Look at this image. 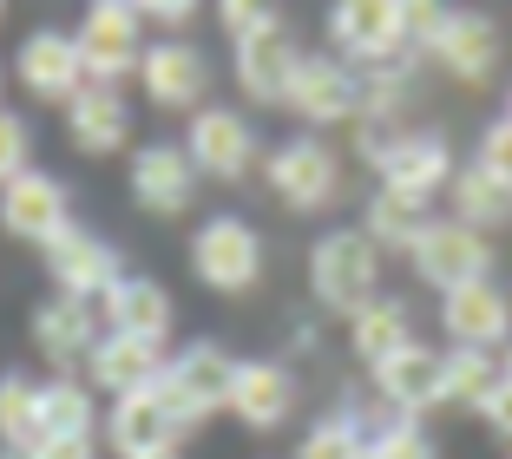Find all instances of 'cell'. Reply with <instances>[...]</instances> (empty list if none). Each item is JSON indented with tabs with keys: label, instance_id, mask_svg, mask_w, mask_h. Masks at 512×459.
<instances>
[{
	"label": "cell",
	"instance_id": "obj_16",
	"mask_svg": "<svg viewBox=\"0 0 512 459\" xmlns=\"http://www.w3.org/2000/svg\"><path fill=\"white\" fill-rule=\"evenodd\" d=\"M132 197L151 217H184L197 197V164L184 145H138L132 158Z\"/></svg>",
	"mask_w": 512,
	"mask_h": 459
},
{
	"label": "cell",
	"instance_id": "obj_8",
	"mask_svg": "<svg viewBox=\"0 0 512 459\" xmlns=\"http://www.w3.org/2000/svg\"><path fill=\"white\" fill-rule=\"evenodd\" d=\"M46 276H53V289L73 302H99L112 289V282L125 276L119 250H112L106 237H92L86 223H66L60 237L46 243Z\"/></svg>",
	"mask_w": 512,
	"mask_h": 459
},
{
	"label": "cell",
	"instance_id": "obj_45",
	"mask_svg": "<svg viewBox=\"0 0 512 459\" xmlns=\"http://www.w3.org/2000/svg\"><path fill=\"white\" fill-rule=\"evenodd\" d=\"M0 79H7V66H0Z\"/></svg>",
	"mask_w": 512,
	"mask_h": 459
},
{
	"label": "cell",
	"instance_id": "obj_43",
	"mask_svg": "<svg viewBox=\"0 0 512 459\" xmlns=\"http://www.w3.org/2000/svg\"><path fill=\"white\" fill-rule=\"evenodd\" d=\"M151 459H178V453H151Z\"/></svg>",
	"mask_w": 512,
	"mask_h": 459
},
{
	"label": "cell",
	"instance_id": "obj_2",
	"mask_svg": "<svg viewBox=\"0 0 512 459\" xmlns=\"http://www.w3.org/2000/svg\"><path fill=\"white\" fill-rule=\"evenodd\" d=\"M329 46L342 53L348 66H407V7L401 0H342L329 7Z\"/></svg>",
	"mask_w": 512,
	"mask_h": 459
},
{
	"label": "cell",
	"instance_id": "obj_23",
	"mask_svg": "<svg viewBox=\"0 0 512 459\" xmlns=\"http://www.w3.org/2000/svg\"><path fill=\"white\" fill-rule=\"evenodd\" d=\"M158 374H165V348H158V341H138V335H99V348H92V361H86V381L106 387L112 400L151 387Z\"/></svg>",
	"mask_w": 512,
	"mask_h": 459
},
{
	"label": "cell",
	"instance_id": "obj_14",
	"mask_svg": "<svg viewBox=\"0 0 512 459\" xmlns=\"http://www.w3.org/2000/svg\"><path fill=\"white\" fill-rule=\"evenodd\" d=\"M14 73H20V86H27L33 99H60V105H73L79 92L92 86L86 60H79V40H73V33H60V27L27 33L20 53H14Z\"/></svg>",
	"mask_w": 512,
	"mask_h": 459
},
{
	"label": "cell",
	"instance_id": "obj_27",
	"mask_svg": "<svg viewBox=\"0 0 512 459\" xmlns=\"http://www.w3.org/2000/svg\"><path fill=\"white\" fill-rule=\"evenodd\" d=\"M427 223H434V217H427L421 197L388 191V184H381V191L368 197V223H362V230H368L375 250H407V256H414V243L427 237Z\"/></svg>",
	"mask_w": 512,
	"mask_h": 459
},
{
	"label": "cell",
	"instance_id": "obj_39",
	"mask_svg": "<svg viewBox=\"0 0 512 459\" xmlns=\"http://www.w3.org/2000/svg\"><path fill=\"white\" fill-rule=\"evenodd\" d=\"M27 459H99V440H92V433H53V440H40Z\"/></svg>",
	"mask_w": 512,
	"mask_h": 459
},
{
	"label": "cell",
	"instance_id": "obj_10",
	"mask_svg": "<svg viewBox=\"0 0 512 459\" xmlns=\"http://www.w3.org/2000/svg\"><path fill=\"white\" fill-rule=\"evenodd\" d=\"M184 433H191V427L171 414V400L158 394V381L138 387V394H125V400H112V414H106V440H112V453H119V459L178 453Z\"/></svg>",
	"mask_w": 512,
	"mask_h": 459
},
{
	"label": "cell",
	"instance_id": "obj_37",
	"mask_svg": "<svg viewBox=\"0 0 512 459\" xmlns=\"http://www.w3.org/2000/svg\"><path fill=\"white\" fill-rule=\"evenodd\" d=\"M401 7H407V46H421V53H427V46L440 40V27H447L453 7H434V0H401Z\"/></svg>",
	"mask_w": 512,
	"mask_h": 459
},
{
	"label": "cell",
	"instance_id": "obj_29",
	"mask_svg": "<svg viewBox=\"0 0 512 459\" xmlns=\"http://www.w3.org/2000/svg\"><path fill=\"white\" fill-rule=\"evenodd\" d=\"M0 440H7V453H20V459L46 440L40 433V387H33L27 374H0Z\"/></svg>",
	"mask_w": 512,
	"mask_h": 459
},
{
	"label": "cell",
	"instance_id": "obj_35",
	"mask_svg": "<svg viewBox=\"0 0 512 459\" xmlns=\"http://www.w3.org/2000/svg\"><path fill=\"white\" fill-rule=\"evenodd\" d=\"M368 459H440V453H434V440H427L414 420H401V427H388V433L368 440Z\"/></svg>",
	"mask_w": 512,
	"mask_h": 459
},
{
	"label": "cell",
	"instance_id": "obj_33",
	"mask_svg": "<svg viewBox=\"0 0 512 459\" xmlns=\"http://www.w3.org/2000/svg\"><path fill=\"white\" fill-rule=\"evenodd\" d=\"M217 20H224V40L230 46H250V40H263V33H276V27H289L276 7H263V0H224L217 7Z\"/></svg>",
	"mask_w": 512,
	"mask_h": 459
},
{
	"label": "cell",
	"instance_id": "obj_6",
	"mask_svg": "<svg viewBox=\"0 0 512 459\" xmlns=\"http://www.w3.org/2000/svg\"><path fill=\"white\" fill-rule=\"evenodd\" d=\"M263 178H270V191L283 197L289 210H329L335 197H342V158H335V145L302 132V138H289V145L270 151Z\"/></svg>",
	"mask_w": 512,
	"mask_h": 459
},
{
	"label": "cell",
	"instance_id": "obj_42",
	"mask_svg": "<svg viewBox=\"0 0 512 459\" xmlns=\"http://www.w3.org/2000/svg\"><path fill=\"white\" fill-rule=\"evenodd\" d=\"M506 119H512V92H506Z\"/></svg>",
	"mask_w": 512,
	"mask_h": 459
},
{
	"label": "cell",
	"instance_id": "obj_26",
	"mask_svg": "<svg viewBox=\"0 0 512 459\" xmlns=\"http://www.w3.org/2000/svg\"><path fill=\"white\" fill-rule=\"evenodd\" d=\"M348 348H355L368 368L394 361L401 348H414V315H407V302L401 296H375L362 315H348Z\"/></svg>",
	"mask_w": 512,
	"mask_h": 459
},
{
	"label": "cell",
	"instance_id": "obj_44",
	"mask_svg": "<svg viewBox=\"0 0 512 459\" xmlns=\"http://www.w3.org/2000/svg\"><path fill=\"white\" fill-rule=\"evenodd\" d=\"M0 20H7V7H0Z\"/></svg>",
	"mask_w": 512,
	"mask_h": 459
},
{
	"label": "cell",
	"instance_id": "obj_41",
	"mask_svg": "<svg viewBox=\"0 0 512 459\" xmlns=\"http://www.w3.org/2000/svg\"><path fill=\"white\" fill-rule=\"evenodd\" d=\"M506 381H512V348H506Z\"/></svg>",
	"mask_w": 512,
	"mask_h": 459
},
{
	"label": "cell",
	"instance_id": "obj_25",
	"mask_svg": "<svg viewBox=\"0 0 512 459\" xmlns=\"http://www.w3.org/2000/svg\"><path fill=\"white\" fill-rule=\"evenodd\" d=\"M125 132H132V105H125L119 86H86L73 105H66V138H73L86 158H106V151H119Z\"/></svg>",
	"mask_w": 512,
	"mask_h": 459
},
{
	"label": "cell",
	"instance_id": "obj_24",
	"mask_svg": "<svg viewBox=\"0 0 512 459\" xmlns=\"http://www.w3.org/2000/svg\"><path fill=\"white\" fill-rule=\"evenodd\" d=\"M296 66H302V46L289 40V27H276V33H263V40L237 46V86H243V99H256V105H283V99H289V79H296Z\"/></svg>",
	"mask_w": 512,
	"mask_h": 459
},
{
	"label": "cell",
	"instance_id": "obj_36",
	"mask_svg": "<svg viewBox=\"0 0 512 459\" xmlns=\"http://www.w3.org/2000/svg\"><path fill=\"white\" fill-rule=\"evenodd\" d=\"M473 164H480L493 184H506V191H512V119L486 125V132H480V158H473Z\"/></svg>",
	"mask_w": 512,
	"mask_h": 459
},
{
	"label": "cell",
	"instance_id": "obj_38",
	"mask_svg": "<svg viewBox=\"0 0 512 459\" xmlns=\"http://www.w3.org/2000/svg\"><path fill=\"white\" fill-rule=\"evenodd\" d=\"M138 14H145L151 27H165V40H184V27L197 20V7H191V0H145Z\"/></svg>",
	"mask_w": 512,
	"mask_h": 459
},
{
	"label": "cell",
	"instance_id": "obj_13",
	"mask_svg": "<svg viewBox=\"0 0 512 459\" xmlns=\"http://www.w3.org/2000/svg\"><path fill=\"white\" fill-rule=\"evenodd\" d=\"M184 151H191L197 178L237 184L243 171L256 164V132H250L243 112H230V105H204V112H191V138H184Z\"/></svg>",
	"mask_w": 512,
	"mask_h": 459
},
{
	"label": "cell",
	"instance_id": "obj_30",
	"mask_svg": "<svg viewBox=\"0 0 512 459\" xmlns=\"http://www.w3.org/2000/svg\"><path fill=\"white\" fill-rule=\"evenodd\" d=\"M99 427V414H92V387L73 381V374H53V381H40V433L53 440V433H92Z\"/></svg>",
	"mask_w": 512,
	"mask_h": 459
},
{
	"label": "cell",
	"instance_id": "obj_34",
	"mask_svg": "<svg viewBox=\"0 0 512 459\" xmlns=\"http://www.w3.org/2000/svg\"><path fill=\"white\" fill-rule=\"evenodd\" d=\"M33 132H27V119L20 112H0V184H14L20 171H33Z\"/></svg>",
	"mask_w": 512,
	"mask_h": 459
},
{
	"label": "cell",
	"instance_id": "obj_3",
	"mask_svg": "<svg viewBox=\"0 0 512 459\" xmlns=\"http://www.w3.org/2000/svg\"><path fill=\"white\" fill-rule=\"evenodd\" d=\"M230 387H237V361H230L217 341L178 348V355L165 361V374H158V394L171 400V414H178L184 427H197V420H211L217 407H230Z\"/></svg>",
	"mask_w": 512,
	"mask_h": 459
},
{
	"label": "cell",
	"instance_id": "obj_40",
	"mask_svg": "<svg viewBox=\"0 0 512 459\" xmlns=\"http://www.w3.org/2000/svg\"><path fill=\"white\" fill-rule=\"evenodd\" d=\"M480 414H486V427H493L499 440H512V381H499V394L486 400Z\"/></svg>",
	"mask_w": 512,
	"mask_h": 459
},
{
	"label": "cell",
	"instance_id": "obj_12",
	"mask_svg": "<svg viewBox=\"0 0 512 459\" xmlns=\"http://www.w3.org/2000/svg\"><path fill=\"white\" fill-rule=\"evenodd\" d=\"M440 328H447L453 348H486V355H499V348H512V296L493 276L467 282V289L440 296Z\"/></svg>",
	"mask_w": 512,
	"mask_h": 459
},
{
	"label": "cell",
	"instance_id": "obj_1",
	"mask_svg": "<svg viewBox=\"0 0 512 459\" xmlns=\"http://www.w3.org/2000/svg\"><path fill=\"white\" fill-rule=\"evenodd\" d=\"M309 289L322 309L335 315H362L381 296V250L368 243V230H329L309 250Z\"/></svg>",
	"mask_w": 512,
	"mask_h": 459
},
{
	"label": "cell",
	"instance_id": "obj_15",
	"mask_svg": "<svg viewBox=\"0 0 512 459\" xmlns=\"http://www.w3.org/2000/svg\"><path fill=\"white\" fill-rule=\"evenodd\" d=\"M138 79H145V99L165 105V112H204V92H211V60L197 53L191 40H151L145 60H138Z\"/></svg>",
	"mask_w": 512,
	"mask_h": 459
},
{
	"label": "cell",
	"instance_id": "obj_21",
	"mask_svg": "<svg viewBox=\"0 0 512 459\" xmlns=\"http://www.w3.org/2000/svg\"><path fill=\"white\" fill-rule=\"evenodd\" d=\"M230 414L250 433H276L296 414V374L283 361H237V387H230Z\"/></svg>",
	"mask_w": 512,
	"mask_h": 459
},
{
	"label": "cell",
	"instance_id": "obj_7",
	"mask_svg": "<svg viewBox=\"0 0 512 459\" xmlns=\"http://www.w3.org/2000/svg\"><path fill=\"white\" fill-rule=\"evenodd\" d=\"M486 269H493V243L480 230H467V223H453V217H434L427 237L414 243V276L434 282L440 296L467 289V282H486Z\"/></svg>",
	"mask_w": 512,
	"mask_h": 459
},
{
	"label": "cell",
	"instance_id": "obj_4",
	"mask_svg": "<svg viewBox=\"0 0 512 459\" xmlns=\"http://www.w3.org/2000/svg\"><path fill=\"white\" fill-rule=\"evenodd\" d=\"M191 269H197L204 289H217V296H243V289H256V276H263V237H256L243 217L197 223Z\"/></svg>",
	"mask_w": 512,
	"mask_h": 459
},
{
	"label": "cell",
	"instance_id": "obj_19",
	"mask_svg": "<svg viewBox=\"0 0 512 459\" xmlns=\"http://www.w3.org/2000/svg\"><path fill=\"white\" fill-rule=\"evenodd\" d=\"M99 322H106V335H138V341H158L165 348L171 335V289L151 276H119L99 296Z\"/></svg>",
	"mask_w": 512,
	"mask_h": 459
},
{
	"label": "cell",
	"instance_id": "obj_9",
	"mask_svg": "<svg viewBox=\"0 0 512 459\" xmlns=\"http://www.w3.org/2000/svg\"><path fill=\"white\" fill-rule=\"evenodd\" d=\"M73 223V197H66V184L53 178V171H20L14 184H0V230L20 243H53Z\"/></svg>",
	"mask_w": 512,
	"mask_h": 459
},
{
	"label": "cell",
	"instance_id": "obj_11",
	"mask_svg": "<svg viewBox=\"0 0 512 459\" xmlns=\"http://www.w3.org/2000/svg\"><path fill=\"white\" fill-rule=\"evenodd\" d=\"M289 112L309 125H335V119H355L362 112V73L335 53H302L296 79H289Z\"/></svg>",
	"mask_w": 512,
	"mask_h": 459
},
{
	"label": "cell",
	"instance_id": "obj_31",
	"mask_svg": "<svg viewBox=\"0 0 512 459\" xmlns=\"http://www.w3.org/2000/svg\"><path fill=\"white\" fill-rule=\"evenodd\" d=\"M506 381V361L486 355V348H447V400L460 407H486Z\"/></svg>",
	"mask_w": 512,
	"mask_h": 459
},
{
	"label": "cell",
	"instance_id": "obj_32",
	"mask_svg": "<svg viewBox=\"0 0 512 459\" xmlns=\"http://www.w3.org/2000/svg\"><path fill=\"white\" fill-rule=\"evenodd\" d=\"M296 459H368V433L348 414H329V420H316V427L302 433Z\"/></svg>",
	"mask_w": 512,
	"mask_h": 459
},
{
	"label": "cell",
	"instance_id": "obj_28",
	"mask_svg": "<svg viewBox=\"0 0 512 459\" xmlns=\"http://www.w3.org/2000/svg\"><path fill=\"white\" fill-rule=\"evenodd\" d=\"M447 197H453V223H467V230H480V237H486V230H506V223H512V191H506V184H493L480 164L453 171Z\"/></svg>",
	"mask_w": 512,
	"mask_h": 459
},
{
	"label": "cell",
	"instance_id": "obj_22",
	"mask_svg": "<svg viewBox=\"0 0 512 459\" xmlns=\"http://www.w3.org/2000/svg\"><path fill=\"white\" fill-rule=\"evenodd\" d=\"M33 348L60 374H73V361H92L99 348V322H92V302H73V296H53L33 309Z\"/></svg>",
	"mask_w": 512,
	"mask_h": 459
},
{
	"label": "cell",
	"instance_id": "obj_17",
	"mask_svg": "<svg viewBox=\"0 0 512 459\" xmlns=\"http://www.w3.org/2000/svg\"><path fill=\"white\" fill-rule=\"evenodd\" d=\"M375 394L388 400L394 414H427V407H440L447 400V355L440 348H427V341H414V348H401L394 361H381L375 368Z\"/></svg>",
	"mask_w": 512,
	"mask_h": 459
},
{
	"label": "cell",
	"instance_id": "obj_20",
	"mask_svg": "<svg viewBox=\"0 0 512 459\" xmlns=\"http://www.w3.org/2000/svg\"><path fill=\"white\" fill-rule=\"evenodd\" d=\"M381 171V184L388 191H407V197H434V191H447L453 184V145L440 132H401L394 138V151L375 164Z\"/></svg>",
	"mask_w": 512,
	"mask_h": 459
},
{
	"label": "cell",
	"instance_id": "obj_18",
	"mask_svg": "<svg viewBox=\"0 0 512 459\" xmlns=\"http://www.w3.org/2000/svg\"><path fill=\"white\" fill-rule=\"evenodd\" d=\"M427 53H434V60L447 66L453 79H460V86H480V79L499 73V53H506V46H499V27H493L486 14H473V7H453L447 27H440V40L427 46Z\"/></svg>",
	"mask_w": 512,
	"mask_h": 459
},
{
	"label": "cell",
	"instance_id": "obj_5",
	"mask_svg": "<svg viewBox=\"0 0 512 459\" xmlns=\"http://www.w3.org/2000/svg\"><path fill=\"white\" fill-rule=\"evenodd\" d=\"M79 60H86L92 86H119L125 73H138L145 60V14L125 7V0H99L86 20H79Z\"/></svg>",
	"mask_w": 512,
	"mask_h": 459
}]
</instances>
